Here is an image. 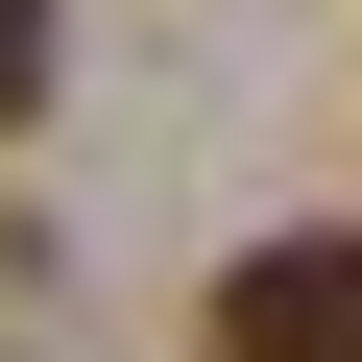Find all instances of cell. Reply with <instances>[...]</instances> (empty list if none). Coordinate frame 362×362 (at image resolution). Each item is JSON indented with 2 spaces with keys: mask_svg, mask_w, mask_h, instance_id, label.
I'll return each instance as SVG.
<instances>
[{
  "mask_svg": "<svg viewBox=\"0 0 362 362\" xmlns=\"http://www.w3.org/2000/svg\"><path fill=\"white\" fill-rule=\"evenodd\" d=\"M218 362H362V242H242L218 266Z\"/></svg>",
  "mask_w": 362,
  "mask_h": 362,
  "instance_id": "obj_1",
  "label": "cell"
},
{
  "mask_svg": "<svg viewBox=\"0 0 362 362\" xmlns=\"http://www.w3.org/2000/svg\"><path fill=\"white\" fill-rule=\"evenodd\" d=\"M0 121H49V0H0Z\"/></svg>",
  "mask_w": 362,
  "mask_h": 362,
  "instance_id": "obj_2",
  "label": "cell"
}]
</instances>
